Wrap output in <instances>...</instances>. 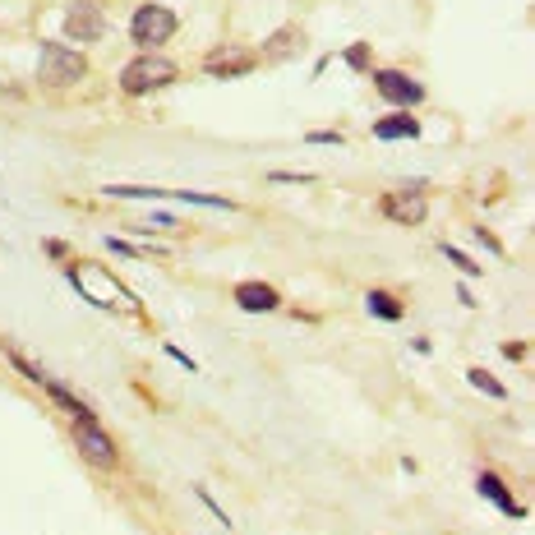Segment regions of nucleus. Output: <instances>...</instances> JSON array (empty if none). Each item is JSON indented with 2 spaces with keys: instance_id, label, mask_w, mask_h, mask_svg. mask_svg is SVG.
<instances>
[{
  "instance_id": "obj_10",
  "label": "nucleus",
  "mask_w": 535,
  "mask_h": 535,
  "mask_svg": "<svg viewBox=\"0 0 535 535\" xmlns=\"http://www.w3.org/2000/svg\"><path fill=\"white\" fill-rule=\"evenodd\" d=\"M374 139L393 143V139H420V120L406 116V111H393V116L374 120Z\"/></svg>"
},
{
  "instance_id": "obj_6",
  "label": "nucleus",
  "mask_w": 535,
  "mask_h": 535,
  "mask_svg": "<svg viewBox=\"0 0 535 535\" xmlns=\"http://www.w3.org/2000/svg\"><path fill=\"white\" fill-rule=\"evenodd\" d=\"M374 88H379V97L393 102V107H416V102H425V84L411 79L406 70H379L374 74Z\"/></svg>"
},
{
  "instance_id": "obj_7",
  "label": "nucleus",
  "mask_w": 535,
  "mask_h": 535,
  "mask_svg": "<svg viewBox=\"0 0 535 535\" xmlns=\"http://www.w3.org/2000/svg\"><path fill=\"white\" fill-rule=\"evenodd\" d=\"M383 217H393L397 226H420L429 217V203L420 190H397V194H383L379 199Z\"/></svg>"
},
{
  "instance_id": "obj_14",
  "label": "nucleus",
  "mask_w": 535,
  "mask_h": 535,
  "mask_svg": "<svg viewBox=\"0 0 535 535\" xmlns=\"http://www.w3.org/2000/svg\"><path fill=\"white\" fill-rule=\"evenodd\" d=\"M296 42H300V28H282V33H273L263 47H268V56L282 60V56H291V51H296Z\"/></svg>"
},
{
  "instance_id": "obj_8",
  "label": "nucleus",
  "mask_w": 535,
  "mask_h": 535,
  "mask_svg": "<svg viewBox=\"0 0 535 535\" xmlns=\"http://www.w3.org/2000/svg\"><path fill=\"white\" fill-rule=\"evenodd\" d=\"M259 65V56L245 47H217L213 56L203 60V70L213 74V79H236V74H250Z\"/></svg>"
},
{
  "instance_id": "obj_20",
  "label": "nucleus",
  "mask_w": 535,
  "mask_h": 535,
  "mask_svg": "<svg viewBox=\"0 0 535 535\" xmlns=\"http://www.w3.org/2000/svg\"><path fill=\"white\" fill-rule=\"evenodd\" d=\"M310 143H342V134H328V130H319V134H310Z\"/></svg>"
},
{
  "instance_id": "obj_12",
  "label": "nucleus",
  "mask_w": 535,
  "mask_h": 535,
  "mask_svg": "<svg viewBox=\"0 0 535 535\" xmlns=\"http://www.w3.org/2000/svg\"><path fill=\"white\" fill-rule=\"evenodd\" d=\"M365 305H369V314H379V319H388V323L402 319V314H406V305L393 296V291H369Z\"/></svg>"
},
{
  "instance_id": "obj_19",
  "label": "nucleus",
  "mask_w": 535,
  "mask_h": 535,
  "mask_svg": "<svg viewBox=\"0 0 535 535\" xmlns=\"http://www.w3.org/2000/svg\"><path fill=\"white\" fill-rule=\"evenodd\" d=\"M503 356H508V360H522V356H526V346H522V342H508V346H503Z\"/></svg>"
},
{
  "instance_id": "obj_5",
  "label": "nucleus",
  "mask_w": 535,
  "mask_h": 535,
  "mask_svg": "<svg viewBox=\"0 0 535 535\" xmlns=\"http://www.w3.org/2000/svg\"><path fill=\"white\" fill-rule=\"evenodd\" d=\"M65 37H70V42H84V47L102 42V37H107V14H102V5H97V0H74L70 10H65Z\"/></svg>"
},
{
  "instance_id": "obj_4",
  "label": "nucleus",
  "mask_w": 535,
  "mask_h": 535,
  "mask_svg": "<svg viewBox=\"0 0 535 535\" xmlns=\"http://www.w3.org/2000/svg\"><path fill=\"white\" fill-rule=\"evenodd\" d=\"M74 448L84 452V462L102 466V471H116L120 466V452H116V439L97 420H74Z\"/></svg>"
},
{
  "instance_id": "obj_13",
  "label": "nucleus",
  "mask_w": 535,
  "mask_h": 535,
  "mask_svg": "<svg viewBox=\"0 0 535 535\" xmlns=\"http://www.w3.org/2000/svg\"><path fill=\"white\" fill-rule=\"evenodd\" d=\"M111 199H171V190H148V185H107Z\"/></svg>"
},
{
  "instance_id": "obj_1",
  "label": "nucleus",
  "mask_w": 535,
  "mask_h": 535,
  "mask_svg": "<svg viewBox=\"0 0 535 535\" xmlns=\"http://www.w3.org/2000/svg\"><path fill=\"white\" fill-rule=\"evenodd\" d=\"M176 60L157 56V51H143V56H134L125 70H120V93L125 97H148L157 93V88L176 84Z\"/></svg>"
},
{
  "instance_id": "obj_3",
  "label": "nucleus",
  "mask_w": 535,
  "mask_h": 535,
  "mask_svg": "<svg viewBox=\"0 0 535 535\" xmlns=\"http://www.w3.org/2000/svg\"><path fill=\"white\" fill-rule=\"evenodd\" d=\"M176 28H180V19L167 5H139L130 19V37L139 47H167L171 37H176Z\"/></svg>"
},
{
  "instance_id": "obj_18",
  "label": "nucleus",
  "mask_w": 535,
  "mask_h": 535,
  "mask_svg": "<svg viewBox=\"0 0 535 535\" xmlns=\"http://www.w3.org/2000/svg\"><path fill=\"white\" fill-rule=\"evenodd\" d=\"M476 236H480V245H489V250H494V254H503V245H499V240H494V236H489V231H485V226H480V231H476Z\"/></svg>"
},
{
  "instance_id": "obj_2",
  "label": "nucleus",
  "mask_w": 535,
  "mask_h": 535,
  "mask_svg": "<svg viewBox=\"0 0 535 535\" xmlns=\"http://www.w3.org/2000/svg\"><path fill=\"white\" fill-rule=\"evenodd\" d=\"M84 74H88V56L74 47L47 42L42 56H37V84H47V88H70V84H79Z\"/></svg>"
},
{
  "instance_id": "obj_9",
  "label": "nucleus",
  "mask_w": 535,
  "mask_h": 535,
  "mask_svg": "<svg viewBox=\"0 0 535 535\" xmlns=\"http://www.w3.org/2000/svg\"><path fill=\"white\" fill-rule=\"evenodd\" d=\"M236 305L245 314H273L277 305H282V296H277L268 282H240L236 286Z\"/></svg>"
},
{
  "instance_id": "obj_17",
  "label": "nucleus",
  "mask_w": 535,
  "mask_h": 535,
  "mask_svg": "<svg viewBox=\"0 0 535 535\" xmlns=\"http://www.w3.org/2000/svg\"><path fill=\"white\" fill-rule=\"evenodd\" d=\"M342 60L351 65V70H369V47H365V42H356V47L342 51Z\"/></svg>"
},
{
  "instance_id": "obj_15",
  "label": "nucleus",
  "mask_w": 535,
  "mask_h": 535,
  "mask_svg": "<svg viewBox=\"0 0 535 535\" xmlns=\"http://www.w3.org/2000/svg\"><path fill=\"white\" fill-rule=\"evenodd\" d=\"M466 379H471V388H480V393H489V397H508V388H503L489 369H466Z\"/></svg>"
},
{
  "instance_id": "obj_16",
  "label": "nucleus",
  "mask_w": 535,
  "mask_h": 535,
  "mask_svg": "<svg viewBox=\"0 0 535 535\" xmlns=\"http://www.w3.org/2000/svg\"><path fill=\"white\" fill-rule=\"evenodd\" d=\"M443 254H448V263L457 268L462 277H480V268H476V259H466V254H457V245H439Z\"/></svg>"
},
{
  "instance_id": "obj_11",
  "label": "nucleus",
  "mask_w": 535,
  "mask_h": 535,
  "mask_svg": "<svg viewBox=\"0 0 535 535\" xmlns=\"http://www.w3.org/2000/svg\"><path fill=\"white\" fill-rule=\"evenodd\" d=\"M480 485V494H485L489 503H499L503 512H508V517H522V503H512V494H508V485H503L499 476H494V471H485V476L476 480Z\"/></svg>"
}]
</instances>
